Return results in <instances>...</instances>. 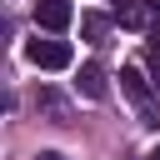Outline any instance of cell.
Segmentation results:
<instances>
[{
	"label": "cell",
	"mask_w": 160,
	"mask_h": 160,
	"mask_svg": "<svg viewBox=\"0 0 160 160\" xmlns=\"http://www.w3.org/2000/svg\"><path fill=\"white\" fill-rule=\"evenodd\" d=\"M25 55H30V65H40V70H70V60H75V50L65 45V40H30L25 45Z\"/></svg>",
	"instance_id": "obj_1"
},
{
	"label": "cell",
	"mask_w": 160,
	"mask_h": 160,
	"mask_svg": "<svg viewBox=\"0 0 160 160\" xmlns=\"http://www.w3.org/2000/svg\"><path fill=\"white\" fill-rule=\"evenodd\" d=\"M120 90L135 100V110L145 115V125H160V120H155V100H150V80H145L140 65H125V70H120Z\"/></svg>",
	"instance_id": "obj_2"
},
{
	"label": "cell",
	"mask_w": 160,
	"mask_h": 160,
	"mask_svg": "<svg viewBox=\"0 0 160 160\" xmlns=\"http://www.w3.org/2000/svg\"><path fill=\"white\" fill-rule=\"evenodd\" d=\"M70 20H75V5H70V0H35V25H40V30L60 35Z\"/></svg>",
	"instance_id": "obj_3"
},
{
	"label": "cell",
	"mask_w": 160,
	"mask_h": 160,
	"mask_svg": "<svg viewBox=\"0 0 160 160\" xmlns=\"http://www.w3.org/2000/svg\"><path fill=\"white\" fill-rule=\"evenodd\" d=\"M75 85H80V95H85V100H105V95H110V85H105V70H100V65H80V80H75Z\"/></svg>",
	"instance_id": "obj_4"
},
{
	"label": "cell",
	"mask_w": 160,
	"mask_h": 160,
	"mask_svg": "<svg viewBox=\"0 0 160 160\" xmlns=\"http://www.w3.org/2000/svg\"><path fill=\"white\" fill-rule=\"evenodd\" d=\"M145 10H150V0H120V5H115V20L130 25V30H140V25H145Z\"/></svg>",
	"instance_id": "obj_5"
},
{
	"label": "cell",
	"mask_w": 160,
	"mask_h": 160,
	"mask_svg": "<svg viewBox=\"0 0 160 160\" xmlns=\"http://www.w3.org/2000/svg\"><path fill=\"white\" fill-rule=\"evenodd\" d=\"M105 30H110V20H105V15H85V20H80V35H85V40H100Z\"/></svg>",
	"instance_id": "obj_6"
},
{
	"label": "cell",
	"mask_w": 160,
	"mask_h": 160,
	"mask_svg": "<svg viewBox=\"0 0 160 160\" xmlns=\"http://www.w3.org/2000/svg\"><path fill=\"white\" fill-rule=\"evenodd\" d=\"M150 55H160V20L150 25Z\"/></svg>",
	"instance_id": "obj_7"
},
{
	"label": "cell",
	"mask_w": 160,
	"mask_h": 160,
	"mask_svg": "<svg viewBox=\"0 0 160 160\" xmlns=\"http://www.w3.org/2000/svg\"><path fill=\"white\" fill-rule=\"evenodd\" d=\"M35 160H65V155H60V150H40Z\"/></svg>",
	"instance_id": "obj_8"
},
{
	"label": "cell",
	"mask_w": 160,
	"mask_h": 160,
	"mask_svg": "<svg viewBox=\"0 0 160 160\" xmlns=\"http://www.w3.org/2000/svg\"><path fill=\"white\" fill-rule=\"evenodd\" d=\"M150 10H155V15H160V0H150Z\"/></svg>",
	"instance_id": "obj_9"
},
{
	"label": "cell",
	"mask_w": 160,
	"mask_h": 160,
	"mask_svg": "<svg viewBox=\"0 0 160 160\" xmlns=\"http://www.w3.org/2000/svg\"><path fill=\"white\" fill-rule=\"evenodd\" d=\"M150 160H160V145H155V150H150Z\"/></svg>",
	"instance_id": "obj_10"
}]
</instances>
